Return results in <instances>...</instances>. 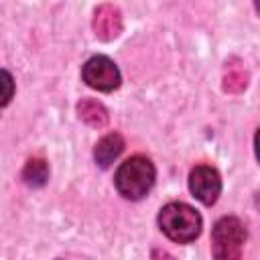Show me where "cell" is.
Listing matches in <instances>:
<instances>
[{
	"label": "cell",
	"mask_w": 260,
	"mask_h": 260,
	"mask_svg": "<svg viewBox=\"0 0 260 260\" xmlns=\"http://www.w3.org/2000/svg\"><path fill=\"white\" fill-rule=\"evenodd\" d=\"M77 112H79V118H81L85 124L93 126V128H102V126L108 124V112H106V108H104L100 102H95V100H83V102H79Z\"/></svg>",
	"instance_id": "9"
},
{
	"label": "cell",
	"mask_w": 260,
	"mask_h": 260,
	"mask_svg": "<svg viewBox=\"0 0 260 260\" xmlns=\"http://www.w3.org/2000/svg\"><path fill=\"white\" fill-rule=\"evenodd\" d=\"M22 179L30 187H41L49 179V167L43 158H30L22 169Z\"/></svg>",
	"instance_id": "10"
},
{
	"label": "cell",
	"mask_w": 260,
	"mask_h": 260,
	"mask_svg": "<svg viewBox=\"0 0 260 260\" xmlns=\"http://www.w3.org/2000/svg\"><path fill=\"white\" fill-rule=\"evenodd\" d=\"M14 95V79L8 71L0 69V106H6Z\"/></svg>",
	"instance_id": "11"
},
{
	"label": "cell",
	"mask_w": 260,
	"mask_h": 260,
	"mask_svg": "<svg viewBox=\"0 0 260 260\" xmlns=\"http://www.w3.org/2000/svg\"><path fill=\"white\" fill-rule=\"evenodd\" d=\"M83 81L98 91H112L120 85V71L112 59L95 55L83 65Z\"/></svg>",
	"instance_id": "4"
},
{
	"label": "cell",
	"mask_w": 260,
	"mask_h": 260,
	"mask_svg": "<svg viewBox=\"0 0 260 260\" xmlns=\"http://www.w3.org/2000/svg\"><path fill=\"white\" fill-rule=\"evenodd\" d=\"M93 32L100 41H114L122 32V14L112 4H102L93 14Z\"/></svg>",
	"instance_id": "6"
},
{
	"label": "cell",
	"mask_w": 260,
	"mask_h": 260,
	"mask_svg": "<svg viewBox=\"0 0 260 260\" xmlns=\"http://www.w3.org/2000/svg\"><path fill=\"white\" fill-rule=\"evenodd\" d=\"M116 189L126 199H142L154 185V167L146 156H130L114 177Z\"/></svg>",
	"instance_id": "1"
},
{
	"label": "cell",
	"mask_w": 260,
	"mask_h": 260,
	"mask_svg": "<svg viewBox=\"0 0 260 260\" xmlns=\"http://www.w3.org/2000/svg\"><path fill=\"white\" fill-rule=\"evenodd\" d=\"M248 85V73L240 59H230L223 67V89L230 93H240Z\"/></svg>",
	"instance_id": "8"
},
{
	"label": "cell",
	"mask_w": 260,
	"mask_h": 260,
	"mask_svg": "<svg viewBox=\"0 0 260 260\" xmlns=\"http://www.w3.org/2000/svg\"><path fill=\"white\" fill-rule=\"evenodd\" d=\"M189 189L193 197H197L203 205H211L217 201L219 191H221V179L219 173L213 167L199 165L191 171L189 175Z\"/></svg>",
	"instance_id": "5"
},
{
	"label": "cell",
	"mask_w": 260,
	"mask_h": 260,
	"mask_svg": "<svg viewBox=\"0 0 260 260\" xmlns=\"http://www.w3.org/2000/svg\"><path fill=\"white\" fill-rule=\"evenodd\" d=\"M158 225L160 230L179 244L193 242L201 232V215L189 207L187 203H169L158 213Z\"/></svg>",
	"instance_id": "2"
},
{
	"label": "cell",
	"mask_w": 260,
	"mask_h": 260,
	"mask_svg": "<svg viewBox=\"0 0 260 260\" xmlns=\"http://www.w3.org/2000/svg\"><path fill=\"white\" fill-rule=\"evenodd\" d=\"M246 242V230L238 217H221L211 232L213 260H240Z\"/></svg>",
	"instance_id": "3"
},
{
	"label": "cell",
	"mask_w": 260,
	"mask_h": 260,
	"mask_svg": "<svg viewBox=\"0 0 260 260\" xmlns=\"http://www.w3.org/2000/svg\"><path fill=\"white\" fill-rule=\"evenodd\" d=\"M124 150V138L116 132L112 134H106L98 144H95V150H93V156H95V162L100 167H110L118 156L120 152Z\"/></svg>",
	"instance_id": "7"
}]
</instances>
